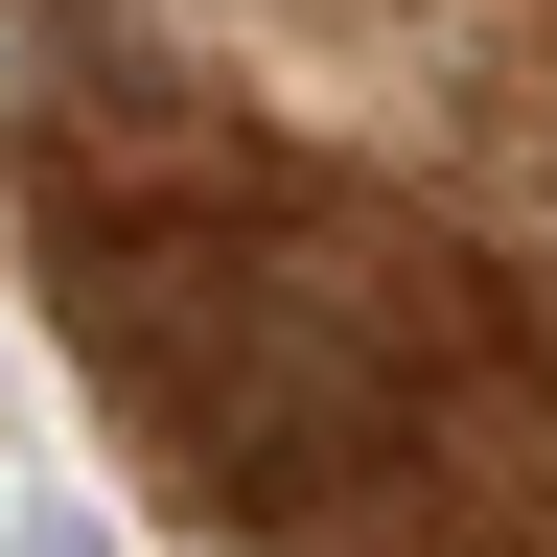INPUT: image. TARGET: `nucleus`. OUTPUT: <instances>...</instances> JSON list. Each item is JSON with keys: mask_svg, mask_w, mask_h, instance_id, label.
Wrapping results in <instances>:
<instances>
[{"mask_svg": "<svg viewBox=\"0 0 557 557\" xmlns=\"http://www.w3.org/2000/svg\"><path fill=\"white\" fill-rule=\"evenodd\" d=\"M0 557H116V534H94V511H24V534H0Z\"/></svg>", "mask_w": 557, "mask_h": 557, "instance_id": "f257e3e1", "label": "nucleus"}]
</instances>
